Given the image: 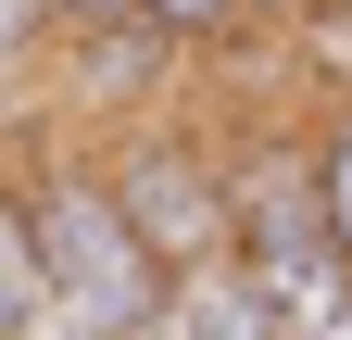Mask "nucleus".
<instances>
[{"label": "nucleus", "mask_w": 352, "mask_h": 340, "mask_svg": "<svg viewBox=\"0 0 352 340\" xmlns=\"http://www.w3.org/2000/svg\"><path fill=\"white\" fill-rule=\"evenodd\" d=\"M227 139V265L277 303L289 340H352V252L315 215V164H302V126L239 114L214 126Z\"/></svg>", "instance_id": "nucleus-1"}, {"label": "nucleus", "mask_w": 352, "mask_h": 340, "mask_svg": "<svg viewBox=\"0 0 352 340\" xmlns=\"http://www.w3.org/2000/svg\"><path fill=\"white\" fill-rule=\"evenodd\" d=\"M13 177V215H25V252H38V290H51V328L76 340H139L164 315V265L126 240L113 189H101V151H63L38 139L0 164Z\"/></svg>", "instance_id": "nucleus-2"}, {"label": "nucleus", "mask_w": 352, "mask_h": 340, "mask_svg": "<svg viewBox=\"0 0 352 340\" xmlns=\"http://www.w3.org/2000/svg\"><path fill=\"white\" fill-rule=\"evenodd\" d=\"M101 189H113L126 240H139L164 277H189V265L227 252V139L189 126L176 101L164 114H126L113 139H101Z\"/></svg>", "instance_id": "nucleus-3"}, {"label": "nucleus", "mask_w": 352, "mask_h": 340, "mask_svg": "<svg viewBox=\"0 0 352 340\" xmlns=\"http://www.w3.org/2000/svg\"><path fill=\"white\" fill-rule=\"evenodd\" d=\"M51 51H63V101H88V114H164L176 101V63H189V51H176V38L151 25V13H113V25H63L51 38Z\"/></svg>", "instance_id": "nucleus-4"}, {"label": "nucleus", "mask_w": 352, "mask_h": 340, "mask_svg": "<svg viewBox=\"0 0 352 340\" xmlns=\"http://www.w3.org/2000/svg\"><path fill=\"white\" fill-rule=\"evenodd\" d=\"M139 340H289L277 328V303L214 252V265H189V277H164V315L139 328Z\"/></svg>", "instance_id": "nucleus-5"}, {"label": "nucleus", "mask_w": 352, "mask_h": 340, "mask_svg": "<svg viewBox=\"0 0 352 340\" xmlns=\"http://www.w3.org/2000/svg\"><path fill=\"white\" fill-rule=\"evenodd\" d=\"M302 164H315V215H327V240L352 252V101H315V126H302Z\"/></svg>", "instance_id": "nucleus-6"}, {"label": "nucleus", "mask_w": 352, "mask_h": 340, "mask_svg": "<svg viewBox=\"0 0 352 340\" xmlns=\"http://www.w3.org/2000/svg\"><path fill=\"white\" fill-rule=\"evenodd\" d=\"M277 51L302 63V89H315V101H352V0H340V13H289Z\"/></svg>", "instance_id": "nucleus-7"}, {"label": "nucleus", "mask_w": 352, "mask_h": 340, "mask_svg": "<svg viewBox=\"0 0 352 340\" xmlns=\"http://www.w3.org/2000/svg\"><path fill=\"white\" fill-rule=\"evenodd\" d=\"M51 328V290H38V252H25V215H13V177H0V340H38Z\"/></svg>", "instance_id": "nucleus-8"}, {"label": "nucleus", "mask_w": 352, "mask_h": 340, "mask_svg": "<svg viewBox=\"0 0 352 340\" xmlns=\"http://www.w3.org/2000/svg\"><path fill=\"white\" fill-rule=\"evenodd\" d=\"M51 51V0H0V76Z\"/></svg>", "instance_id": "nucleus-9"}, {"label": "nucleus", "mask_w": 352, "mask_h": 340, "mask_svg": "<svg viewBox=\"0 0 352 340\" xmlns=\"http://www.w3.org/2000/svg\"><path fill=\"white\" fill-rule=\"evenodd\" d=\"M113 13H139V0H51V38L63 25H113Z\"/></svg>", "instance_id": "nucleus-10"}, {"label": "nucleus", "mask_w": 352, "mask_h": 340, "mask_svg": "<svg viewBox=\"0 0 352 340\" xmlns=\"http://www.w3.org/2000/svg\"><path fill=\"white\" fill-rule=\"evenodd\" d=\"M289 13H340V0H289Z\"/></svg>", "instance_id": "nucleus-11"}, {"label": "nucleus", "mask_w": 352, "mask_h": 340, "mask_svg": "<svg viewBox=\"0 0 352 340\" xmlns=\"http://www.w3.org/2000/svg\"><path fill=\"white\" fill-rule=\"evenodd\" d=\"M38 340H76V328H38Z\"/></svg>", "instance_id": "nucleus-12"}]
</instances>
